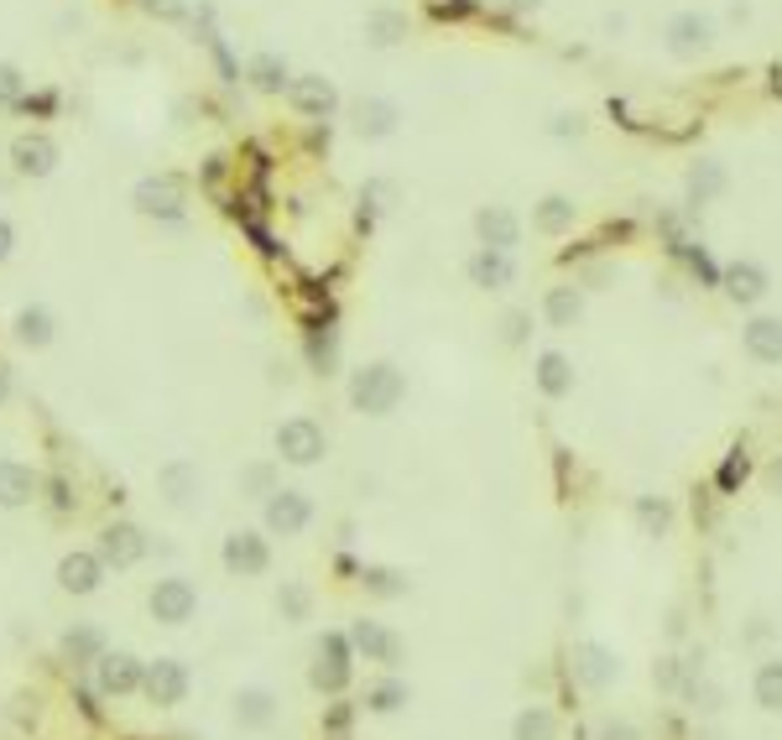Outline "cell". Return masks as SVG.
Listing matches in <instances>:
<instances>
[{"instance_id":"obj_33","label":"cell","mask_w":782,"mask_h":740,"mask_svg":"<svg viewBox=\"0 0 782 740\" xmlns=\"http://www.w3.org/2000/svg\"><path fill=\"white\" fill-rule=\"evenodd\" d=\"M245 73H251V84H256V89H266V95H277V89H287V84H292V78H287V63L277 58V52H256Z\"/></svg>"},{"instance_id":"obj_49","label":"cell","mask_w":782,"mask_h":740,"mask_svg":"<svg viewBox=\"0 0 782 740\" xmlns=\"http://www.w3.org/2000/svg\"><path fill=\"white\" fill-rule=\"evenodd\" d=\"M11 245H16V230H11V225H5V219H0V262H5V256H11Z\"/></svg>"},{"instance_id":"obj_10","label":"cell","mask_w":782,"mask_h":740,"mask_svg":"<svg viewBox=\"0 0 782 740\" xmlns=\"http://www.w3.org/2000/svg\"><path fill=\"white\" fill-rule=\"evenodd\" d=\"M225 569L240 573V579H256V573L272 569V548L261 532H230L225 537Z\"/></svg>"},{"instance_id":"obj_25","label":"cell","mask_w":782,"mask_h":740,"mask_svg":"<svg viewBox=\"0 0 782 740\" xmlns=\"http://www.w3.org/2000/svg\"><path fill=\"white\" fill-rule=\"evenodd\" d=\"M725 183H731L725 162H714V157L694 162V168H688V204H710V198H720V193H725Z\"/></svg>"},{"instance_id":"obj_24","label":"cell","mask_w":782,"mask_h":740,"mask_svg":"<svg viewBox=\"0 0 782 740\" xmlns=\"http://www.w3.org/2000/svg\"><path fill=\"white\" fill-rule=\"evenodd\" d=\"M579 313H585V292L579 287H548V298H543V318L553 324V329H574L579 324Z\"/></svg>"},{"instance_id":"obj_3","label":"cell","mask_w":782,"mask_h":740,"mask_svg":"<svg viewBox=\"0 0 782 740\" xmlns=\"http://www.w3.org/2000/svg\"><path fill=\"white\" fill-rule=\"evenodd\" d=\"M324 449H329V438H324V428L313 417H287L282 428H277V454L287 464H318Z\"/></svg>"},{"instance_id":"obj_39","label":"cell","mask_w":782,"mask_h":740,"mask_svg":"<svg viewBox=\"0 0 782 740\" xmlns=\"http://www.w3.org/2000/svg\"><path fill=\"white\" fill-rule=\"evenodd\" d=\"M365 590H371V595L397 599V595H407V579L402 573H392V569H365Z\"/></svg>"},{"instance_id":"obj_30","label":"cell","mask_w":782,"mask_h":740,"mask_svg":"<svg viewBox=\"0 0 782 740\" xmlns=\"http://www.w3.org/2000/svg\"><path fill=\"white\" fill-rule=\"evenodd\" d=\"M236 719L245 730H266L272 719H277V699L266 689H240L236 693Z\"/></svg>"},{"instance_id":"obj_17","label":"cell","mask_w":782,"mask_h":740,"mask_svg":"<svg viewBox=\"0 0 782 740\" xmlns=\"http://www.w3.org/2000/svg\"><path fill=\"white\" fill-rule=\"evenodd\" d=\"M397 120H402V110L392 105V99H360L356 105V136L360 142H386L392 131H397Z\"/></svg>"},{"instance_id":"obj_15","label":"cell","mask_w":782,"mask_h":740,"mask_svg":"<svg viewBox=\"0 0 782 740\" xmlns=\"http://www.w3.org/2000/svg\"><path fill=\"white\" fill-rule=\"evenodd\" d=\"M287 95H292V110H298V116H313V120L334 116V105H339L334 84H329V78H318V73L292 78V84H287Z\"/></svg>"},{"instance_id":"obj_20","label":"cell","mask_w":782,"mask_h":740,"mask_svg":"<svg viewBox=\"0 0 782 740\" xmlns=\"http://www.w3.org/2000/svg\"><path fill=\"white\" fill-rule=\"evenodd\" d=\"M574 219H579V204L569 193H548L543 204H532V230L538 235H564V230H574Z\"/></svg>"},{"instance_id":"obj_13","label":"cell","mask_w":782,"mask_h":740,"mask_svg":"<svg viewBox=\"0 0 782 740\" xmlns=\"http://www.w3.org/2000/svg\"><path fill=\"white\" fill-rule=\"evenodd\" d=\"M474 235H480V245H491V251H517L521 219L512 215L506 204H485V209L474 215Z\"/></svg>"},{"instance_id":"obj_48","label":"cell","mask_w":782,"mask_h":740,"mask_svg":"<svg viewBox=\"0 0 782 740\" xmlns=\"http://www.w3.org/2000/svg\"><path fill=\"white\" fill-rule=\"evenodd\" d=\"M767 485H772V496H782V454L767 464Z\"/></svg>"},{"instance_id":"obj_47","label":"cell","mask_w":782,"mask_h":740,"mask_svg":"<svg viewBox=\"0 0 782 740\" xmlns=\"http://www.w3.org/2000/svg\"><path fill=\"white\" fill-rule=\"evenodd\" d=\"M146 11H157V16H183L178 0H146Z\"/></svg>"},{"instance_id":"obj_1","label":"cell","mask_w":782,"mask_h":740,"mask_svg":"<svg viewBox=\"0 0 782 740\" xmlns=\"http://www.w3.org/2000/svg\"><path fill=\"white\" fill-rule=\"evenodd\" d=\"M402 397H407V376L392 365V360H371V365H360L356 376H350V402H356L365 417L397 412Z\"/></svg>"},{"instance_id":"obj_41","label":"cell","mask_w":782,"mask_h":740,"mask_svg":"<svg viewBox=\"0 0 782 740\" xmlns=\"http://www.w3.org/2000/svg\"><path fill=\"white\" fill-rule=\"evenodd\" d=\"M527 329H532V313L506 308V318H501V339H506V344H527Z\"/></svg>"},{"instance_id":"obj_51","label":"cell","mask_w":782,"mask_h":740,"mask_svg":"<svg viewBox=\"0 0 782 740\" xmlns=\"http://www.w3.org/2000/svg\"><path fill=\"white\" fill-rule=\"evenodd\" d=\"M5 391H11V376H5V371H0V402H5Z\"/></svg>"},{"instance_id":"obj_34","label":"cell","mask_w":782,"mask_h":740,"mask_svg":"<svg viewBox=\"0 0 782 740\" xmlns=\"http://www.w3.org/2000/svg\"><path fill=\"white\" fill-rule=\"evenodd\" d=\"M16 339L32 344V350H43V344L52 339V313L48 308H22L16 313Z\"/></svg>"},{"instance_id":"obj_37","label":"cell","mask_w":782,"mask_h":740,"mask_svg":"<svg viewBox=\"0 0 782 740\" xmlns=\"http://www.w3.org/2000/svg\"><path fill=\"white\" fill-rule=\"evenodd\" d=\"M667 522H673V506L663 501V496H641L637 501V526L647 532V537H663Z\"/></svg>"},{"instance_id":"obj_21","label":"cell","mask_w":782,"mask_h":740,"mask_svg":"<svg viewBox=\"0 0 782 740\" xmlns=\"http://www.w3.org/2000/svg\"><path fill=\"white\" fill-rule=\"evenodd\" d=\"M142 678H146V668L136 657H125V652H116V657L105 652V657H99V689L105 693H136Z\"/></svg>"},{"instance_id":"obj_32","label":"cell","mask_w":782,"mask_h":740,"mask_svg":"<svg viewBox=\"0 0 782 740\" xmlns=\"http://www.w3.org/2000/svg\"><path fill=\"white\" fill-rule=\"evenodd\" d=\"M157 480H163V490L172 506H193V496H198V470H193L189 459H172Z\"/></svg>"},{"instance_id":"obj_27","label":"cell","mask_w":782,"mask_h":740,"mask_svg":"<svg viewBox=\"0 0 782 740\" xmlns=\"http://www.w3.org/2000/svg\"><path fill=\"white\" fill-rule=\"evenodd\" d=\"M11 157H16V168H22L26 178H48L52 162H58V146H52L48 136H22V142L11 146Z\"/></svg>"},{"instance_id":"obj_42","label":"cell","mask_w":782,"mask_h":740,"mask_svg":"<svg viewBox=\"0 0 782 740\" xmlns=\"http://www.w3.org/2000/svg\"><path fill=\"white\" fill-rule=\"evenodd\" d=\"M594 740H641V730L631 725V719H600Z\"/></svg>"},{"instance_id":"obj_14","label":"cell","mask_w":782,"mask_h":740,"mask_svg":"<svg viewBox=\"0 0 782 740\" xmlns=\"http://www.w3.org/2000/svg\"><path fill=\"white\" fill-rule=\"evenodd\" d=\"M741 344H746V355L757 360V365H782V318L778 313H757L746 324Z\"/></svg>"},{"instance_id":"obj_4","label":"cell","mask_w":782,"mask_h":740,"mask_svg":"<svg viewBox=\"0 0 782 740\" xmlns=\"http://www.w3.org/2000/svg\"><path fill=\"white\" fill-rule=\"evenodd\" d=\"M345 636H350V646H356L365 663H386V668H397V663H402V636H397L392 626L365 621V616H360V621H350Z\"/></svg>"},{"instance_id":"obj_22","label":"cell","mask_w":782,"mask_h":740,"mask_svg":"<svg viewBox=\"0 0 782 740\" xmlns=\"http://www.w3.org/2000/svg\"><path fill=\"white\" fill-rule=\"evenodd\" d=\"M99 573H105L99 553H69V558L58 563V584H63L69 595H89L99 584Z\"/></svg>"},{"instance_id":"obj_29","label":"cell","mask_w":782,"mask_h":740,"mask_svg":"<svg viewBox=\"0 0 782 740\" xmlns=\"http://www.w3.org/2000/svg\"><path fill=\"white\" fill-rule=\"evenodd\" d=\"M32 496H37V475L16 459H0V506H26Z\"/></svg>"},{"instance_id":"obj_44","label":"cell","mask_w":782,"mask_h":740,"mask_svg":"<svg viewBox=\"0 0 782 740\" xmlns=\"http://www.w3.org/2000/svg\"><path fill=\"white\" fill-rule=\"evenodd\" d=\"M16 95H22V73L11 69V63H0V105H11Z\"/></svg>"},{"instance_id":"obj_26","label":"cell","mask_w":782,"mask_h":740,"mask_svg":"<svg viewBox=\"0 0 782 740\" xmlns=\"http://www.w3.org/2000/svg\"><path fill=\"white\" fill-rule=\"evenodd\" d=\"M652 683L663 693H694V683H699V657H658Z\"/></svg>"},{"instance_id":"obj_46","label":"cell","mask_w":782,"mask_h":740,"mask_svg":"<svg viewBox=\"0 0 782 740\" xmlns=\"http://www.w3.org/2000/svg\"><path fill=\"white\" fill-rule=\"evenodd\" d=\"M767 636H772V626L761 621V616H757V621H751V626H746V642H751V646H761V642H767Z\"/></svg>"},{"instance_id":"obj_2","label":"cell","mask_w":782,"mask_h":740,"mask_svg":"<svg viewBox=\"0 0 782 740\" xmlns=\"http://www.w3.org/2000/svg\"><path fill=\"white\" fill-rule=\"evenodd\" d=\"M350 657H356V646L345 631H324V642H318V663H313L309 683L318 693H345L350 689Z\"/></svg>"},{"instance_id":"obj_9","label":"cell","mask_w":782,"mask_h":740,"mask_svg":"<svg viewBox=\"0 0 782 740\" xmlns=\"http://www.w3.org/2000/svg\"><path fill=\"white\" fill-rule=\"evenodd\" d=\"M667 52H678V58H699V52L714 48V22L710 16H699V11H678L673 22H667Z\"/></svg>"},{"instance_id":"obj_23","label":"cell","mask_w":782,"mask_h":740,"mask_svg":"<svg viewBox=\"0 0 782 740\" xmlns=\"http://www.w3.org/2000/svg\"><path fill=\"white\" fill-rule=\"evenodd\" d=\"M751 699L767 715H782V657H761L751 672Z\"/></svg>"},{"instance_id":"obj_19","label":"cell","mask_w":782,"mask_h":740,"mask_svg":"<svg viewBox=\"0 0 782 740\" xmlns=\"http://www.w3.org/2000/svg\"><path fill=\"white\" fill-rule=\"evenodd\" d=\"M136 209H142V215L178 219L183 215V189H178L172 178H146V183H136Z\"/></svg>"},{"instance_id":"obj_31","label":"cell","mask_w":782,"mask_h":740,"mask_svg":"<svg viewBox=\"0 0 782 740\" xmlns=\"http://www.w3.org/2000/svg\"><path fill=\"white\" fill-rule=\"evenodd\" d=\"M512 740H558V715L548 704H527L517 719H512Z\"/></svg>"},{"instance_id":"obj_6","label":"cell","mask_w":782,"mask_h":740,"mask_svg":"<svg viewBox=\"0 0 782 740\" xmlns=\"http://www.w3.org/2000/svg\"><path fill=\"white\" fill-rule=\"evenodd\" d=\"M574 678H579L585 689H594V693L611 689V683L621 678V657L605 642H579L574 646Z\"/></svg>"},{"instance_id":"obj_5","label":"cell","mask_w":782,"mask_h":740,"mask_svg":"<svg viewBox=\"0 0 782 740\" xmlns=\"http://www.w3.org/2000/svg\"><path fill=\"white\" fill-rule=\"evenodd\" d=\"M146 605H152V616L163 626H183V621H193V610H198V590H193L189 579H157Z\"/></svg>"},{"instance_id":"obj_11","label":"cell","mask_w":782,"mask_h":740,"mask_svg":"<svg viewBox=\"0 0 782 740\" xmlns=\"http://www.w3.org/2000/svg\"><path fill=\"white\" fill-rule=\"evenodd\" d=\"M465 271H470V282L480 287V292H506V287L517 282V262H512V251H491V245H480L470 262H465Z\"/></svg>"},{"instance_id":"obj_28","label":"cell","mask_w":782,"mask_h":740,"mask_svg":"<svg viewBox=\"0 0 782 740\" xmlns=\"http://www.w3.org/2000/svg\"><path fill=\"white\" fill-rule=\"evenodd\" d=\"M402 37H407V16H402V11L376 5V11L365 16V43H371V48H397Z\"/></svg>"},{"instance_id":"obj_12","label":"cell","mask_w":782,"mask_h":740,"mask_svg":"<svg viewBox=\"0 0 782 740\" xmlns=\"http://www.w3.org/2000/svg\"><path fill=\"white\" fill-rule=\"evenodd\" d=\"M146 558V532L131 522H116L105 526V537H99V563H116V569H131V563H142Z\"/></svg>"},{"instance_id":"obj_38","label":"cell","mask_w":782,"mask_h":740,"mask_svg":"<svg viewBox=\"0 0 782 740\" xmlns=\"http://www.w3.org/2000/svg\"><path fill=\"white\" fill-rule=\"evenodd\" d=\"M309 605H313V595L303 584H282V590H277V610H282L287 621H309Z\"/></svg>"},{"instance_id":"obj_8","label":"cell","mask_w":782,"mask_h":740,"mask_svg":"<svg viewBox=\"0 0 782 740\" xmlns=\"http://www.w3.org/2000/svg\"><path fill=\"white\" fill-rule=\"evenodd\" d=\"M309 522H313V501L303 490H272V496H266V532L298 537Z\"/></svg>"},{"instance_id":"obj_40","label":"cell","mask_w":782,"mask_h":740,"mask_svg":"<svg viewBox=\"0 0 782 740\" xmlns=\"http://www.w3.org/2000/svg\"><path fill=\"white\" fill-rule=\"evenodd\" d=\"M240 485H245L251 496H261V501H266V496L277 490V470H272V464H245V475H240Z\"/></svg>"},{"instance_id":"obj_18","label":"cell","mask_w":782,"mask_h":740,"mask_svg":"<svg viewBox=\"0 0 782 740\" xmlns=\"http://www.w3.org/2000/svg\"><path fill=\"white\" fill-rule=\"evenodd\" d=\"M532 381H538V391L553 397V402H558V397H569L574 391V360L564 355V350H543L538 365H532Z\"/></svg>"},{"instance_id":"obj_16","label":"cell","mask_w":782,"mask_h":740,"mask_svg":"<svg viewBox=\"0 0 782 740\" xmlns=\"http://www.w3.org/2000/svg\"><path fill=\"white\" fill-rule=\"evenodd\" d=\"M720 282H725V292H731V303H746V308H751V303H761V298H767L772 277H767V266H761V262H731Z\"/></svg>"},{"instance_id":"obj_36","label":"cell","mask_w":782,"mask_h":740,"mask_svg":"<svg viewBox=\"0 0 782 740\" xmlns=\"http://www.w3.org/2000/svg\"><path fill=\"white\" fill-rule=\"evenodd\" d=\"M63 652L79 657V663H99L105 657V636H99L95 626H73L69 636H63Z\"/></svg>"},{"instance_id":"obj_35","label":"cell","mask_w":782,"mask_h":740,"mask_svg":"<svg viewBox=\"0 0 782 740\" xmlns=\"http://www.w3.org/2000/svg\"><path fill=\"white\" fill-rule=\"evenodd\" d=\"M365 704H371L376 715H397L407 704V683L402 678H376V683L365 689Z\"/></svg>"},{"instance_id":"obj_50","label":"cell","mask_w":782,"mask_h":740,"mask_svg":"<svg viewBox=\"0 0 782 740\" xmlns=\"http://www.w3.org/2000/svg\"><path fill=\"white\" fill-rule=\"evenodd\" d=\"M506 5H512V11H538L543 0H506Z\"/></svg>"},{"instance_id":"obj_43","label":"cell","mask_w":782,"mask_h":740,"mask_svg":"<svg viewBox=\"0 0 782 740\" xmlns=\"http://www.w3.org/2000/svg\"><path fill=\"white\" fill-rule=\"evenodd\" d=\"M741 480H746V454H741V449H735V454L725 459V470H720V485H725V490H735V485H741Z\"/></svg>"},{"instance_id":"obj_45","label":"cell","mask_w":782,"mask_h":740,"mask_svg":"<svg viewBox=\"0 0 782 740\" xmlns=\"http://www.w3.org/2000/svg\"><path fill=\"white\" fill-rule=\"evenodd\" d=\"M585 131V120L579 116H553V125H548V136H558V142H569V136H579Z\"/></svg>"},{"instance_id":"obj_7","label":"cell","mask_w":782,"mask_h":740,"mask_svg":"<svg viewBox=\"0 0 782 740\" xmlns=\"http://www.w3.org/2000/svg\"><path fill=\"white\" fill-rule=\"evenodd\" d=\"M189 668L183 663H172V657H157V663H146V678H142V689H146V699L152 704H163V709H172V704H183L189 699Z\"/></svg>"}]
</instances>
